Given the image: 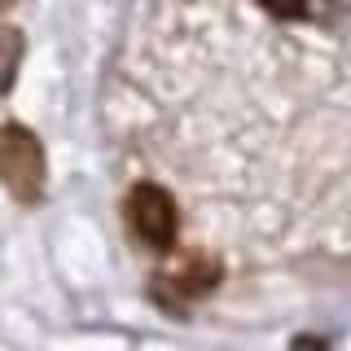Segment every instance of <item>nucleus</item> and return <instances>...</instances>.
Masks as SVG:
<instances>
[{"label": "nucleus", "instance_id": "obj_1", "mask_svg": "<svg viewBox=\"0 0 351 351\" xmlns=\"http://www.w3.org/2000/svg\"><path fill=\"white\" fill-rule=\"evenodd\" d=\"M0 180L18 202H40L44 193V145L22 123L0 128Z\"/></svg>", "mask_w": 351, "mask_h": 351}, {"label": "nucleus", "instance_id": "obj_2", "mask_svg": "<svg viewBox=\"0 0 351 351\" xmlns=\"http://www.w3.org/2000/svg\"><path fill=\"white\" fill-rule=\"evenodd\" d=\"M128 219L136 228V237L154 250H171L176 233H180V215H176V202L167 189L158 184H136L128 193Z\"/></svg>", "mask_w": 351, "mask_h": 351}, {"label": "nucleus", "instance_id": "obj_3", "mask_svg": "<svg viewBox=\"0 0 351 351\" xmlns=\"http://www.w3.org/2000/svg\"><path fill=\"white\" fill-rule=\"evenodd\" d=\"M18 58H22V36H18V31H0V93L14 88Z\"/></svg>", "mask_w": 351, "mask_h": 351}, {"label": "nucleus", "instance_id": "obj_4", "mask_svg": "<svg viewBox=\"0 0 351 351\" xmlns=\"http://www.w3.org/2000/svg\"><path fill=\"white\" fill-rule=\"evenodd\" d=\"M272 18H307V0H259Z\"/></svg>", "mask_w": 351, "mask_h": 351}]
</instances>
